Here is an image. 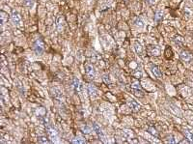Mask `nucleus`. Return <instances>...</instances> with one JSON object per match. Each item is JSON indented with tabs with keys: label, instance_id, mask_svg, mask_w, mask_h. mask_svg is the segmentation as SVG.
I'll return each instance as SVG.
<instances>
[{
	"label": "nucleus",
	"instance_id": "nucleus-13",
	"mask_svg": "<svg viewBox=\"0 0 193 144\" xmlns=\"http://www.w3.org/2000/svg\"><path fill=\"white\" fill-rule=\"evenodd\" d=\"M81 130H82V131L84 133H86V135H90V133H91V131H92V129L90 128L89 126H83L82 128H81Z\"/></svg>",
	"mask_w": 193,
	"mask_h": 144
},
{
	"label": "nucleus",
	"instance_id": "nucleus-3",
	"mask_svg": "<svg viewBox=\"0 0 193 144\" xmlns=\"http://www.w3.org/2000/svg\"><path fill=\"white\" fill-rule=\"evenodd\" d=\"M85 74H86L88 77H91V79H94L96 77V70L94 69L92 65H85Z\"/></svg>",
	"mask_w": 193,
	"mask_h": 144
},
{
	"label": "nucleus",
	"instance_id": "nucleus-12",
	"mask_svg": "<svg viewBox=\"0 0 193 144\" xmlns=\"http://www.w3.org/2000/svg\"><path fill=\"white\" fill-rule=\"evenodd\" d=\"M162 11H157L155 14V20L156 21V22H158V21H160L161 19H162Z\"/></svg>",
	"mask_w": 193,
	"mask_h": 144
},
{
	"label": "nucleus",
	"instance_id": "nucleus-7",
	"mask_svg": "<svg viewBox=\"0 0 193 144\" xmlns=\"http://www.w3.org/2000/svg\"><path fill=\"white\" fill-rule=\"evenodd\" d=\"M11 18H12V21H13L14 24H18L19 22H20V20H21L20 15H19L18 12H16V11L13 12V14H12V16H11Z\"/></svg>",
	"mask_w": 193,
	"mask_h": 144
},
{
	"label": "nucleus",
	"instance_id": "nucleus-2",
	"mask_svg": "<svg viewBox=\"0 0 193 144\" xmlns=\"http://www.w3.org/2000/svg\"><path fill=\"white\" fill-rule=\"evenodd\" d=\"M46 131H47V133H48V135H49L50 139L52 141H54V142H56V141L58 140V138H59V136H58V131H56L54 128L49 127V126L46 128Z\"/></svg>",
	"mask_w": 193,
	"mask_h": 144
},
{
	"label": "nucleus",
	"instance_id": "nucleus-1",
	"mask_svg": "<svg viewBox=\"0 0 193 144\" xmlns=\"http://www.w3.org/2000/svg\"><path fill=\"white\" fill-rule=\"evenodd\" d=\"M34 50L35 52L37 53L38 55L41 54L45 50V45H43V42L41 41V39H38L37 41L34 44Z\"/></svg>",
	"mask_w": 193,
	"mask_h": 144
},
{
	"label": "nucleus",
	"instance_id": "nucleus-4",
	"mask_svg": "<svg viewBox=\"0 0 193 144\" xmlns=\"http://www.w3.org/2000/svg\"><path fill=\"white\" fill-rule=\"evenodd\" d=\"M87 89H88V92H89L90 96H91L92 98H96V97L99 96V91H97V89L94 86V85L88 84Z\"/></svg>",
	"mask_w": 193,
	"mask_h": 144
},
{
	"label": "nucleus",
	"instance_id": "nucleus-25",
	"mask_svg": "<svg viewBox=\"0 0 193 144\" xmlns=\"http://www.w3.org/2000/svg\"><path fill=\"white\" fill-rule=\"evenodd\" d=\"M146 1H147V2H148V3H149V4L153 5V4H155V0H146Z\"/></svg>",
	"mask_w": 193,
	"mask_h": 144
},
{
	"label": "nucleus",
	"instance_id": "nucleus-21",
	"mask_svg": "<svg viewBox=\"0 0 193 144\" xmlns=\"http://www.w3.org/2000/svg\"><path fill=\"white\" fill-rule=\"evenodd\" d=\"M150 53L152 55H158L159 54V48L156 47H153V50L150 51Z\"/></svg>",
	"mask_w": 193,
	"mask_h": 144
},
{
	"label": "nucleus",
	"instance_id": "nucleus-9",
	"mask_svg": "<svg viewBox=\"0 0 193 144\" xmlns=\"http://www.w3.org/2000/svg\"><path fill=\"white\" fill-rule=\"evenodd\" d=\"M152 72H153V74L155 75V77H156L157 79H160L161 77V72L156 66L152 65Z\"/></svg>",
	"mask_w": 193,
	"mask_h": 144
},
{
	"label": "nucleus",
	"instance_id": "nucleus-22",
	"mask_svg": "<svg viewBox=\"0 0 193 144\" xmlns=\"http://www.w3.org/2000/svg\"><path fill=\"white\" fill-rule=\"evenodd\" d=\"M131 88L132 89H141V87H140L139 82H134V83L131 85Z\"/></svg>",
	"mask_w": 193,
	"mask_h": 144
},
{
	"label": "nucleus",
	"instance_id": "nucleus-20",
	"mask_svg": "<svg viewBox=\"0 0 193 144\" xmlns=\"http://www.w3.org/2000/svg\"><path fill=\"white\" fill-rule=\"evenodd\" d=\"M54 93H53V96H54L56 99H59V98L62 97V93H61V91L60 90H58V89H54Z\"/></svg>",
	"mask_w": 193,
	"mask_h": 144
},
{
	"label": "nucleus",
	"instance_id": "nucleus-23",
	"mask_svg": "<svg viewBox=\"0 0 193 144\" xmlns=\"http://www.w3.org/2000/svg\"><path fill=\"white\" fill-rule=\"evenodd\" d=\"M148 131H150V133H152V135H155V136H157V133H156V131H155V130H153V128H149V130H148Z\"/></svg>",
	"mask_w": 193,
	"mask_h": 144
},
{
	"label": "nucleus",
	"instance_id": "nucleus-5",
	"mask_svg": "<svg viewBox=\"0 0 193 144\" xmlns=\"http://www.w3.org/2000/svg\"><path fill=\"white\" fill-rule=\"evenodd\" d=\"M93 129H94V131H96V133H97V135H99V137L101 138V139H102L103 141H105V140H104V139H105V137H104L103 133H102L101 129L99 128V126L97 125V123H94V124H93Z\"/></svg>",
	"mask_w": 193,
	"mask_h": 144
},
{
	"label": "nucleus",
	"instance_id": "nucleus-18",
	"mask_svg": "<svg viewBox=\"0 0 193 144\" xmlns=\"http://www.w3.org/2000/svg\"><path fill=\"white\" fill-rule=\"evenodd\" d=\"M135 50H136V52L138 53V54H141V53H142V47H141V45L139 43H137L136 42L135 43Z\"/></svg>",
	"mask_w": 193,
	"mask_h": 144
},
{
	"label": "nucleus",
	"instance_id": "nucleus-6",
	"mask_svg": "<svg viewBox=\"0 0 193 144\" xmlns=\"http://www.w3.org/2000/svg\"><path fill=\"white\" fill-rule=\"evenodd\" d=\"M180 58H182V60L184 61V62H190V61L192 60V55L190 54L188 51L182 50V52H180Z\"/></svg>",
	"mask_w": 193,
	"mask_h": 144
},
{
	"label": "nucleus",
	"instance_id": "nucleus-11",
	"mask_svg": "<svg viewBox=\"0 0 193 144\" xmlns=\"http://www.w3.org/2000/svg\"><path fill=\"white\" fill-rule=\"evenodd\" d=\"M184 135H185V137H186L187 139H188V140L190 141V142H193V133H191L190 131H188L185 130V131H184Z\"/></svg>",
	"mask_w": 193,
	"mask_h": 144
},
{
	"label": "nucleus",
	"instance_id": "nucleus-10",
	"mask_svg": "<svg viewBox=\"0 0 193 144\" xmlns=\"http://www.w3.org/2000/svg\"><path fill=\"white\" fill-rule=\"evenodd\" d=\"M74 88L75 91H77V92L81 90V83H80L79 79H74Z\"/></svg>",
	"mask_w": 193,
	"mask_h": 144
},
{
	"label": "nucleus",
	"instance_id": "nucleus-24",
	"mask_svg": "<svg viewBox=\"0 0 193 144\" xmlns=\"http://www.w3.org/2000/svg\"><path fill=\"white\" fill-rule=\"evenodd\" d=\"M103 79H104V81H105V83H110V79H109V77L108 75H103Z\"/></svg>",
	"mask_w": 193,
	"mask_h": 144
},
{
	"label": "nucleus",
	"instance_id": "nucleus-8",
	"mask_svg": "<svg viewBox=\"0 0 193 144\" xmlns=\"http://www.w3.org/2000/svg\"><path fill=\"white\" fill-rule=\"evenodd\" d=\"M128 104L129 107H130L133 111H138L139 108H140L139 104L136 101H134V100H129V101L128 102Z\"/></svg>",
	"mask_w": 193,
	"mask_h": 144
},
{
	"label": "nucleus",
	"instance_id": "nucleus-15",
	"mask_svg": "<svg viewBox=\"0 0 193 144\" xmlns=\"http://www.w3.org/2000/svg\"><path fill=\"white\" fill-rule=\"evenodd\" d=\"M38 141L40 143H50V141L45 137V136H39L38 137Z\"/></svg>",
	"mask_w": 193,
	"mask_h": 144
},
{
	"label": "nucleus",
	"instance_id": "nucleus-14",
	"mask_svg": "<svg viewBox=\"0 0 193 144\" xmlns=\"http://www.w3.org/2000/svg\"><path fill=\"white\" fill-rule=\"evenodd\" d=\"M85 140L83 139V137H81V136H76V137L74 138V140H72V143H75V144H81V143H84Z\"/></svg>",
	"mask_w": 193,
	"mask_h": 144
},
{
	"label": "nucleus",
	"instance_id": "nucleus-17",
	"mask_svg": "<svg viewBox=\"0 0 193 144\" xmlns=\"http://www.w3.org/2000/svg\"><path fill=\"white\" fill-rule=\"evenodd\" d=\"M23 3L26 7L31 8V7H33V5H34V0H23Z\"/></svg>",
	"mask_w": 193,
	"mask_h": 144
},
{
	"label": "nucleus",
	"instance_id": "nucleus-19",
	"mask_svg": "<svg viewBox=\"0 0 193 144\" xmlns=\"http://www.w3.org/2000/svg\"><path fill=\"white\" fill-rule=\"evenodd\" d=\"M133 91L137 97H144V92L141 89H133Z\"/></svg>",
	"mask_w": 193,
	"mask_h": 144
},
{
	"label": "nucleus",
	"instance_id": "nucleus-16",
	"mask_svg": "<svg viewBox=\"0 0 193 144\" xmlns=\"http://www.w3.org/2000/svg\"><path fill=\"white\" fill-rule=\"evenodd\" d=\"M135 25L139 28H143L144 27V22L141 18H136L135 20Z\"/></svg>",
	"mask_w": 193,
	"mask_h": 144
}]
</instances>
